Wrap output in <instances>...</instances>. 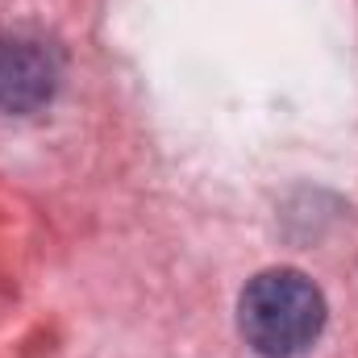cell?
Listing matches in <instances>:
<instances>
[{
	"mask_svg": "<svg viewBox=\"0 0 358 358\" xmlns=\"http://www.w3.org/2000/svg\"><path fill=\"white\" fill-rule=\"evenodd\" d=\"M238 329L263 358L304 355L325 329V296L296 267L259 271L238 300Z\"/></svg>",
	"mask_w": 358,
	"mask_h": 358,
	"instance_id": "obj_1",
	"label": "cell"
},
{
	"mask_svg": "<svg viewBox=\"0 0 358 358\" xmlns=\"http://www.w3.org/2000/svg\"><path fill=\"white\" fill-rule=\"evenodd\" d=\"M59 88V59L34 38H0V113L29 117Z\"/></svg>",
	"mask_w": 358,
	"mask_h": 358,
	"instance_id": "obj_2",
	"label": "cell"
}]
</instances>
